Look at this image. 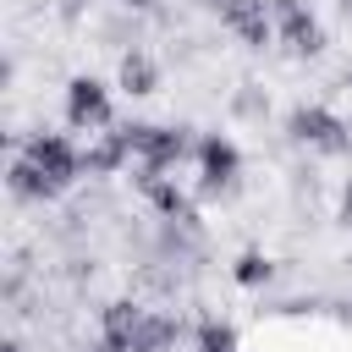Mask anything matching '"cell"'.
Here are the masks:
<instances>
[{"mask_svg":"<svg viewBox=\"0 0 352 352\" xmlns=\"http://www.w3.org/2000/svg\"><path fill=\"white\" fill-rule=\"evenodd\" d=\"M16 154H22V160H33V165L50 176V187H55V192H66V187L82 176V148H77L66 132H33Z\"/></svg>","mask_w":352,"mask_h":352,"instance_id":"6da1fadb","label":"cell"},{"mask_svg":"<svg viewBox=\"0 0 352 352\" xmlns=\"http://www.w3.org/2000/svg\"><path fill=\"white\" fill-rule=\"evenodd\" d=\"M236 176H242V154H236V143L220 138V132H204V138H198V198H220V192H231Z\"/></svg>","mask_w":352,"mask_h":352,"instance_id":"7a4b0ae2","label":"cell"},{"mask_svg":"<svg viewBox=\"0 0 352 352\" xmlns=\"http://www.w3.org/2000/svg\"><path fill=\"white\" fill-rule=\"evenodd\" d=\"M286 138L302 148H319V154H346V121L330 116L324 104H297L286 116Z\"/></svg>","mask_w":352,"mask_h":352,"instance_id":"3957f363","label":"cell"},{"mask_svg":"<svg viewBox=\"0 0 352 352\" xmlns=\"http://www.w3.org/2000/svg\"><path fill=\"white\" fill-rule=\"evenodd\" d=\"M66 126L72 132H110V88L99 77L66 82Z\"/></svg>","mask_w":352,"mask_h":352,"instance_id":"277c9868","label":"cell"},{"mask_svg":"<svg viewBox=\"0 0 352 352\" xmlns=\"http://www.w3.org/2000/svg\"><path fill=\"white\" fill-rule=\"evenodd\" d=\"M143 314H148V308H143L138 297H116V302H104V308H99V341L116 346V352H132V336H138Z\"/></svg>","mask_w":352,"mask_h":352,"instance_id":"5b68a950","label":"cell"},{"mask_svg":"<svg viewBox=\"0 0 352 352\" xmlns=\"http://www.w3.org/2000/svg\"><path fill=\"white\" fill-rule=\"evenodd\" d=\"M116 82L132 94V99H148V94H160V60L138 44V50H121V60H116Z\"/></svg>","mask_w":352,"mask_h":352,"instance_id":"8992f818","label":"cell"},{"mask_svg":"<svg viewBox=\"0 0 352 352\" xmlns=\"http://www.w3.org/2000/svg\"><path fill=\"white\" fill-rule=\"evenodd\" d=\"M182 330H187V324H182L176 314L148 308V314H143V324H138V336H132V352H176Z\"/></svg>","mask_w":352,"mask_h":352,"instance_id":"52a82bcc","label":"cell"},{"mask_svg":"<svg viewBox=\"0 0 352 352\" xmlns=\"http://www.w3.org/2000/svg\"><path fill=\"white\" fill-rule=\"evenodd\" d=\"M6 187H11V198H16V204H50V198H55L50 176H44L33 160H22V154L6 165Z\"/></svg>","mask_w":352,"mask_h":352,"instance_id":"ba28073f","label":"cell"},{"mask_svg":"<svg viewBox=\"0 0 352 352\" xmlns=\"http://www.w3.org/2000/svg\"><path fill=\"white\" fill-rule=\"evenodd\" d=\"M231 116L248 121V126H264V121H270V94H264L258 82H236V88H231Z\"/></svg>","mask_w":352,"mask_h":352,"instance_id":"9c48e42d","label":"cell"},{"mask_svg":"<svg viewBox=\"0 0 352 352\" xmlns=\"http://www.w3.org/2000/svg\"><path fill=\"white\" fill-rule=\"evenodd\" d=\"M280 38H286V50H292V55H324V28L314 22V11H308V16H297V22H286V28H280Z\"/></svg>","mask_w":352,"mask_h":352,"instance_id":"30bf717a","label":"cell"},{"mask_svg":"<svg viewBox=\"0 0 352 352\" xmlns=\"http://www.w3.org/2000/svg\"><path fill=\"white\" fill-rule=\"evenodd\" d=\"M198 352H236V330L220 324L214 314H204L198 319Z\"/></svg>","mask_w":352,"mask_h":352,"instance_id":"8fae6325","label":"cell"},{"mask_svg":"<svg viewBox=\"0 0 352 352\" xmlns=\"http://www.w3.org/2000/svg\"><path fill=\"white\" fill-rule=\"evenodd\" d=\"M231 275H236V286H270V275H275V264H270L264 253H242V258L231 264Z\"/></svg>","mask_w":352,"mask_h":352,"instance_id":"7c38bea8","label":"cell"},{"mask_svg":"<svg viewBox=\"0 0 352 352\" xmlns=\"http://www.w3.org/2000/svg\"><path fill=\"white\" fill-rule=\"evenodd\" d=\"M248 50H270L275 44V16H253V22H242V28H231Z\"/></svg>","mask_w":352,"mask_h":352,"instance_id":"4fadbf2b","label":"cell"},{"mask_svg":"<svg viewBox=\"0 0 352 352\" xmlns=\"http://www.w3.org/2000/svg\"><path fill=\"white\" fill-rule=\"evenodd\" d=\"M336 220H341V226H352V176L341 182V204H336Z\"/></svg>","mask_w":352,"mask_h":352,"instance_id":"5bb4252c","label":"cell"},{"mask_svg":"<svg viewBox=\"0 0 352 352\" xmlns=\"http://www.w3.org/2000/svg\"><path fill=\"white\" fill-rule=\"evenodd\" d=\"M198 6H204V11H214V16H226V6H231V0H198Z\"/></svg>","mask_w":352,"mask_h":352,"instance_id":"9a60e30c","label":"cell"},{"mask_svg":"<svg viewBox=\"0 0 352 352\" xmlns=\"http://www.w3.org/2000/svg\"><path fill=\"white\" fill-rule=\"evenodd\" d=\"M0 352H22V341H16V336H11V341H6V346H0Z\"/></svg>","mask_w":352,"mask_h":352,"instance_id":"2e32d148","label":"cell"},{"mask_svg":"<svg viewBox=\"0 0 352 352\" xmlns=\"http://www.w3.org/2000/svg\"><path fill=\"white\" fill-rule=\"evenodd\" d=\"M77 6H94V0H77Z\"/></svg>","mask_w":352,"mask_h":352,"instance_id":"e0dca14e","label":"cell"},{"mask_svg":"<svg viewBox=\"0 0 352 352\" xmlns=\"http://www.w3.org/2000/svg\"><path fill=\"white\" fill-rule=\"evenodd\" d=\"M346 270H352V258H346Z\"/></svg>","mask_w":352,"mask_h":352,"instance_id":"ac0fdd59","label":"cell"}]
</instances>
